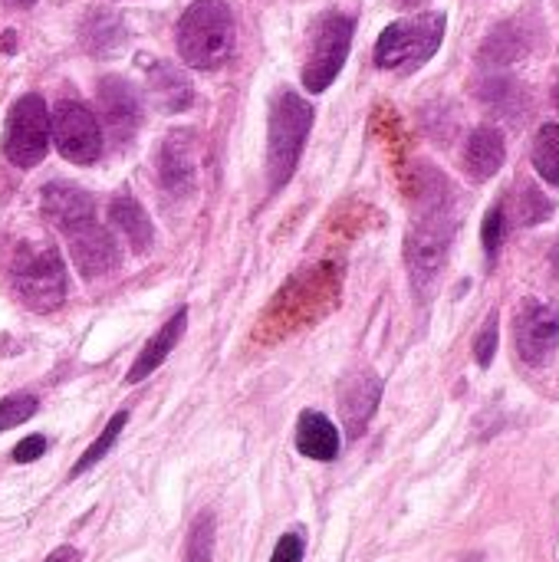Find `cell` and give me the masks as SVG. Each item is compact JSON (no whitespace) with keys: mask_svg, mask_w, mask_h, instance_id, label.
Masks as SVG:
<instances>
[{"mask_svg":"<svg viewBox=\"0 0 559 562\" xmlns=\"http://www.w3.org/2000/svg\"><path fill=\"white\" fill-rule=\"evenodd\" d=\"M422 214L415 217L409 240H405V260H409V277L418 296H425L435 280L445 270L448 250H451V237H455V217L448 207V194L445 191H428L425 188V201H422Z\"/></svg>","mask_w":559,"mask_h":562,"instance_id":"6da1fadb","label":"cell"},{"mask_svg":"<svg viewBox=\"0 0 559 562\" xmlns=\"http://www.w3.org/2000/svg\"><path fill=\"white\" fill-rule=\"evenodd\" d=\"M178 53L191 69H221L234 53V13L224 0H194L178 20Z\"/></svg>","mask_w":559,"mask_h":562,"instance_id":"7a4b0ae2","label":"cell"},{"mask_svg":"<svg viewBox=\"0 0 559 562\" xmlns=\"http://www.w3.org/2000/svg\"><path fill=\"white\" fill-rule=\"evenodd\" d=\"M10 283L23 306L33 313H53L66 300V270L59 254L46 240H23L10 257Z\"/></svg>","mask_w":559,"mask_h":562,"instance_id":"3957f363","label":"cell"},{"mask_svg":"<svg viewBox=\"0 0 559 562\" xmlns=\"http://www.w3.org/2000/svg\"><path fill=\"white\" fill-rule=\"evenodd\" d=\"M310 128H313V105L297 92H280L270 105V128H267V171L273 191H280L293 178Z\"/></svg>","mask_w":559,"mask_h":562,"instance_id":"277c9868","label":"cell"},{"mask_svg":"<svg viewBox=\"0 0 559 562\" xmlns=\"http://www.w3.org/2000/svg\"><path fill=\"white\" fill-rule=\"evenodd\" d=\"M445 26H448V20L438 10L415 13V16L389 23L376 43V63L382 69L415 72L418 66H425L438 53V46L445 40Z\"/></svg>","mask_w":559,"mask_h":562,"instance_id":"5b68a950","label":"cell"},{"mask_svg":"<svg viewBox=\"0 0 559 562\" xmlns=\"http://www.w3.org/2000/svg\"><path fill=\"white\" fill-rule=\"evenodd\" d=\"M49 148V109L40 95H20L7 115L3 155L16 168H33Z\"/></svg>","mask_w":559,"mask_h":562,"instance_id":"8992f818","label":"cell"},{"mask_svg":"<svg viewBox=\"0 0 559 562\" xmlns=\"http://www.w3.org/2000/svg\"><path fill=\"white\" fill-rule=\"evenodd\" d=\"M353 30H356V23L346 13H326L320 20V30H316L310 59L303 66V86L310 92H323V89L333 86V79L339 76V69H343V63L349 56Z\"/></svg>","mask_w":559,"mask_h":562,"instance_id":"52a82bcc","label":"cell"},{"mask_svg":"<svg viewBox=\"0 0 559 562\" xmlns=\"http://www.w3.org/2000/svg\"><path fill=\"white\" fill-rule=\"evenodd\" d=\"M49 138L63 158L76 165H92L102 155V128L82 102H59L49 115Z\"/></svg>","mask_w":559,"mask_h":562,"instance_id":"ba28073f","label":"cell"},{"mask_svg":"<svg viewBox=\"0 0 559 562\" xmlns=\"http://www.w3.org/2000/svg\"><path fill=\"white\" fill-rule=\"evenodd\" d=\"M514 342L527 366H544L559 346V310L547 300H524L514 319Z\"/></svg>","mask_w":559,"mask_h":562,"instance_id":"9c48e42d","label":"cell"},{"mask_svg":"<svg viewBox=\"0 0 559 562\" xmlns=\"http://www.w3.org/2000/svg\"><path fill=\"white\" fill-rule=\"evenodd\" d=\"M69 240V254H72V263L79 267L82 277H102V273H112L119 267V244L112 240V234L96 224V221H86L79 227H72L66 234Z\"/></svg>","mask_w":559,"mask_h":562,"instance_id":"30bf717a","label":"cell"},{"mask_svg":"<svg viewBox=\"0 0 559 562\" xmlns=\"http://www.w3.org/2000/svg\"><path fill=\"white\" fill-rule=\"evenodd\" d=\"M99 105H102V119L109 125V135L119 145H125L142 122V102H138V92L132 89V82L122 76L99 79Z\"/></svg>","mask_w":559,"mask_h":562,"instance_id":"8fae6325","label":"cell"},{"mask_svg":"<svg viewBox=\"0 0 559 562\" xmlns=\"http://www.w3.org/2000/svg\"><path fill=\"white\" fill-rule=\"evenodd\" d=\"M194 168H198V138L188 128L171 132L158 148V181L171 194H188L194 188Z\"/></svg>","mask_w":559,"mask_h":562,"instance_id":"7c38bea8","label":"cell"},{"mask_svg":"<svg viewBox=\"0 0 559 562\" xmlns=\"http://www.w3.org/2000/svg\"><path fill=\"white\" fill-rule=\"evenodd\" d=\"M40 207H43V217L49 224H56V231H63V234H69L72 227H79L86 221H96L92 194L72 181H49L40 194Z\"/></svg>","mask_w":559,"mask_h":562,"instance_id":"4fadbf2b","label":"cell"},{"mask_svg":"<svg viewBox=\"0 0 559 562\" xmlns=\"http://www.w3.org/2000/svg\"><path fill=\"white\" fill-rule=\"evenodd\" d=\"M379 398H382V382H379L376 372H359V375L343 382V389H339V415H343V425H346L349 438H359L366 431L369 418L379 408Z\"/></svg>","mask_w":559,"mask_h":562,"instance_id":"5bb4252c","label":"cell"},{"mask_svg":"<svg viewBox=\"0 0 559 562\" xmlns=\"http://www.w3.org/2000/svg\"><path fill=\"white\" fill-rule=\"evenodd\" d=\"M185 326H188V310H178L168 323H161V329L145 342V349L138 352V359L132 362V369H128V375H125V382L128 385H135V382H145L168 356H171V349L178 346V339H181V333H185Z\"/></svg>","mask_w":559,"mask_h":562,"instance_id":"9a60e30c","label":"cell"},{"mask_svg":"<svg viewBox=\"0 0 559 562\" xmlns=\"http://www.w3.org/2000/svg\"><path fill=\"white\" fill-rule=\"evenodd\" d=\"M507 158V145H504V135L491 125H481L471 132L468 145H465V168L474 181H488L501 171Z\"/></svg>","mask_w":559,"mask_h":562,"instance_id":"2e32d148","label":"cell"},{"mask_svg":"<svg viewBox=\"0 0 559 562\" xmlns=\"http://www.w3.org/2000/svg\"><path fill=\"white\" fill-rule=\"evenodd\" d=\"M297 451L310 461H333L339 454V431L320 412H303L297 422Z\"/></svg>","mask_w":559,"mask_h":562,"instance_id":"e0dca14e","label":"cell"},{"mask_svg":"<svg viewBox=\"0 0 559 562\" xmlns=\"http://www.w3.org/2000/svg\"><path fill=\"white\" fill-rule=\"evenodd\" d=\"M109 217L112 224L125 234V240L132 244L135 254H145L155 240V231H152V221L145 214V207L132 198V194H115L112 204H109Z\"/></svg>","mask_w":559,"mask_h":562,"instance_id":"ac0fdd59","label":"cell"},{"mask_svg":"<svg viewBox=\"0 0 559 562\" xmlns=\"http://www.w3.org/2000/svg\"><path fill=\"white\" fill-rule=\"evenodd\" d=\"M148 89L155 95V102L165 112H181L185 105H191V82L181 76V69L168 66V63H155L148 72Z\"/></svg>","mask_w":559,"mask_h":562,"instance_id":"d6986e66","label":"cell"},{"mask_svg":"<svg viewBox=\"0 0 559 562\" xmlns=\"http://www.w3.org/2000/svg\"><path fill=\"white\" fill-rule=\"evenodd\" d=\"M125 422H128V412H115L112 415V422L102 428V435L86 448V454L72 464V471H69V477H79V474H86L89 468H96L109 451H112V445L119 441V435H122V428H125Z\"/></svg>","mask_w":559,"mask_h":562,"instance_id":"ffe728a7","label":"cell"},{"mask_svg":"<svg viewBox=\"0 0 559 562\" xmlns=\"http://www.w3.org/2000/svg\"><path fill=\"white\" fill-rule=\"evenodd\" d=\"M534 165L544 181L559 188V125H544L534 138Z\"/></svg>","mask_w":559,"mask_h":562,"instance_id":"44dd1931","label":"cell"},{"mask_svg":"<svg viewBox=\"0 0 559 562\" xmlns=\"http://www.w3.org/2000/svg\"><path fill=\"white\" fill-rule=\"evenodd\" d=\"M119 40H122V26L112 13H96L82 33V43L89 53H109L119 46Z\"/></svg>","mask_w":559,"mask_h":562,"instance_id":"7402d4cb","label":"cell"},{"mask_svg":"<svg viewBox=\"0 0 559 562\" xmlns=\"http://www.w3.org/2000/svg\"><path fill=\"white\" fill-rule=\"evenodd\" d=\"M211 553H214V514L204 510L191 524V533L185 543V562H211Z\"/></svg>","mask_w":559,"mask_h":562,"instance_id":"603a6c76","label":"cell"},{"mask_svg":"<svg viewBox=\"0 0 559 562\" xmlns=\"http://www.w3.org/2000/svg\"><path fill=\"white\" fill-rule=\"evenodd\" d=\"M36 398L26 395V392H16V395H7L0 398V431H10L23 422H30L36 415Z\"/></svg>","mask_w":559,"mask_h":562,"instance_id":"cb8c5ba5","label":"cell"},{"mask_svg":"<svg viewBox=\"0 0 559 562\" xmlns=\"http://www.w3.org/2000/svg\"><path fill=\"white\" fill-rule=\"evenodd\" d=\"M521 53H524V46H517L514 36H511V26H504V30H497V33L484 43L481 59H484V63H511V59H517Z\"/></svg>","mask_w":559,"mask_h":562,"instance_id":"d4e9b609","label":"cell"},{"mask_svg":"<svg viewBox=\"0 0 559 562\" xmlns=\"http://www.w3.org/2000/svg\"><path fill=\"white\" fill-rule=\"evenodd\" d=\"M494 356H497V313H491L484 319V329L474 339V359H478L481 369H488L494 362Z\"/></svg>","mask_w":559,"mask_h":562,"instance_id":"484cf974","label":"cell"},{"mask_svg":"<svg viewBox=\"0 0 559 562\" xmlns=\"http://www.w3.org/2000/svg\"><path fill=\"white\" fill-rule=\"evenodd\" d=\"M501 240H504V204H494L488 211V217H484V250H488L491 260L497 257Z\"/></svg>","mask_w":559,"mask_h":562,"instance_id":"4316f807","label":"cell"},{"mask_svg":"<svg viewBox=\"0 0 559 562\" xmlns=\"http://www.w3.org/2000/svg\"><path fill=\"white\" fill-rule=\"evenodd\" d=\"M303 560V533L300 530H290L277 540L273 547V557L270 562H300Z\"/></svg>","mask_w":559,"mask_h":562,"instance_id":"83f0119b","label":"cell"},{"mask_svg":"<svg viewBox=\"0 0 559 562\" xmlns=\"http://www.w3.org/2000/svg\"><path fill=\"white\" fill-rule=\"evenodd\" d=\"M43 454H46V438H43V435H30V438H23V441L13 448V461H16V464L40 461Z\"/></svg>","mask_w":559,"mask_h":562,"instance_id":"f1b7e54d","label":"cell"},{"mask_svg":"<svg viewBox=\"0 0 559 562\" xmlns=\"http://www.w3.org/2000/svg\"><path fill=\"white\" fill-rule=\"evenodd\" d=\"M43 562H82V557L72 550V547H63V550H56V553H49Z\"/></svg>","mask_w":559,"mask_h":562,"instance_id":"f546056e","label":"cell"},{"mask_svg":"<svg viewBox=\"0 0 559 562\" xmlns=\"http://www.w3.org/2000/svg\"><path fill=\"white\" fill-rule=\"evenodd\" d=\"M554 270H557V277H559V240H557V247H554Z\"/></svg>","mask_w":559,"mask_h":562,"instance_id":"4dcf8cb0","label":"cell"},{"mask_svg":"<svg viewBox=\"0 0 559 562\" xmlns=\"http://www.w3.org/2000/svg\"><path fill=\"white\" fill-rule=\"evenodd\" d=\"M7 3H13V7H30V3H36V0H7Z\"/></svg>","mask_w":559,"mask_h":562,"instance_id":"1f68e13d","label":"cell"},{"mask_svg":"<svg viewBox=\"0 0 559 562\" xmlns=\"http://www.w3.org/2000/svg\"><path fill=\"white\" fill-rule=\"evenodd\" d=\"M554 105H557V112H559V79H557V86H554Z\"/></svg>","mask_w":559,"mask_h":562,"instance_id":"d6a6232c","label":"cell"},{"mask_svg":"<svg viewBox=\"0 0 559 562\" xmlns=\"http://www.w3.org/2000/svg\"><path fill=\"white\" fill-rule=\"evenodd\" d=\"M399 3H402V7H418L422 0H399Z\"/></svg>","mask_w":559,"mask_h":562,"instance_id":"836d02e7","label":"cell"}]
</instances>
